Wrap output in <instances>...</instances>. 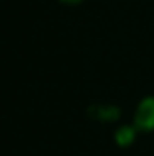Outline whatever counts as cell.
I'll use <instances>...</instances> for the list:
<instances>
[{
	"instance_id": "obj_1",
	"label": "cell",
	"mask_w": 154,
	"mask_h": 156,
	"mask_svg": "<svg viewBox=\"0 0 154 156\" xmlns=\"http://www.w3.org/2000/svg\"><path fill=\"white\" fill-rule=\"evenodd\" d=\"M135 129L152 130L154 129V97H146L140 101L135 115Z\"/></svg>"
},
{
	"instance_id": "obj_2",
	"label": "cell",
	"mask_w": 154,
	"mask_h": 156,
	"mask_svg": "<svg viewBox=\"0 0 154 156\" xmlns=\"http://www.w3.org/2000/svg\"><path fill=\"white\" fill-rule=\"evenodd\" d=\"M132 138H135V129H131V126H123V129H119V133H117V142L119 144H131Z\"/></svg>"
},
{
	"instance_id": "obj_3",
	"label": "cell",
	"mask_w": 154,
	"mask_h": 156,
	"mask_svg": "<svg viewBox=\"0 0 154 156\" xmlns=\"http://www.w3.org/2000/svg\"><path fill=\"white\" fill-rule=\"evenodd\" d=\"M61 2H67V4H75V2H81V0H61Z\"/></svg>"
}]
</instances>
